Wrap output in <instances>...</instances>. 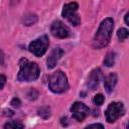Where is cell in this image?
<instances>
[{
    "mask_svg": "<svg viewBox=\"0 0 129 129\" xmlns=\"http://www.w3.org/2000/svg\"><path fill=\"white\" fill-rule=\"evenodd\" d=\"M113 28H114V21L112 18L108 17L101 22L93 39L94 48L100 49L108 45V43L110 42L111 36H112Z\"/></svg>",
    "mask_w": 129,
    "mask_h": 129,
    "instance_id": "obj_1",
    "label": "cell"
},
{
    "mask_svg": "<svg viewBox=\"0 0 129 129\" xmlns=\"http://www.w3.org/2000/svg\"><path fill=\"white\" fill-rule=\"evenodd\" d=\"M20 100L18 99V98H14V99H12V101H11V105L13 106V107H16V108H18L19 106H20Z\"/></svg>",
    "mask_w": 129,
    "mask_h": 129,
    "instance_id": "obj_17",
    "label": "cell"
},
{
    "mask_svg": "<svg viewBox=\"0 0 129 129\" xmlns=\"http://www.w3.org/2000/svg\"><path fill=\"white\" fill-rule=\"evenodd\" d=\"M5 83H6V78L3 75H0V90L4 87Z\"/></svg>",
    "mask_w": 129,
    "mask_h": 129,
    "instance_id": "obj_18",
    "label": "cell"
},
{
    "mask_svg": "<svg viewBox=\"0 0 129 129\" xmlns=\"http://www.w3.org/2000/svg\"><path fill=\"white\" fill-rule=\"evenodd\" d=\"M2 61H3V52H2V50L0 49V64L2 63Z\"/></svg>",
    "mask_w": 129,
    "mask_h": 129,
    "instance_id": "obj_20",
    "label": "cell"
},
{
    "mask_svg": "<svg viewBox=\"0 0 129 129\" xmlns=\"http://www.w3.org/2000/svg\"><path fill=\"white\" fill-rule=\"evenodd\" d=\"M48 45H49L48 37L46 35H42L39 38L31 41L29 43L28 48H29L30 52H32L34 55L41 56L46 52V50L48 48Z\"/></svg>",
    "mask_w": 129,
    "mask_h": 129,
    "instance_id": "obj_4",
    "label": "cell"
},
{
    "mask_svg": "<svg viewBox=\"0 0 129 129\" xmlns=\"http://www.w3.org/2000/svg\"><path fill=\"white\" fill-rule=\"evenodd\" d=\"M39 68L35 62H30L24 59L23 63H20V70L18 73V80L21 82L35 81L39 77Z\"/></svg>",
    "mask_w": 129,
    "mask_h": 129,
    "instance_id": "obj_2",
    "label": "cell"
},
{
    "mask_svg": "<svg viewBox=\"0 0 129 129\" xmlns=\"http://www.w3.org/2000/svg\"><path fill=\"white\" fill-rule=\"evenodd\" d=\"M104 100H105V98H104V96H103L102 94H97V95L94 97V103H95L96 105H99V106L104 103Z\"/></svg>",
    "mask_w": 129,
    "mask_h": 129,
    "instance_id": "obj_15",
    "label": "cell"
},
{
    "mask_svg": "<svg viewBox=\"0 0 129 129\" xmlns=\"http://www.w3.org/2000/svg\"><path fill=\"white\" fill-rule=\"evenodd\" d=\"M78 7H79L78 3L71 2V3H68V4H66L63 6L62 12H61L62 16L64 18H67L75 26H77V25H79L81 23V18H80V16L77 13Z\"/></svg>",
    "mask_w": 129,
    "mask_h": 129,
    "instance_id": "obj_5",
    "label": "cell"
},
{
    "mask_svg": "<svg viewBox=\"0 0 129 129\" xmlns=\"http://www.w3.org/2000/svg\"><path fill=\"white\" fill-rule=\"evenodd\" d=\"M4 129H23V125L17 121H10L4 125Z\"/></svg>",
    "mask_w": 129,
    "mask_h": 129,
    "instance_id": "obj_13",
    "label": "cell"
},
{
    "mask_svg": "<svg viewBox=\"0 0 129 129\" xmlns=\"http://www.w3.org/2000/svg\"><path fill=\"white\" fill-rule=\"evenodd\" d=\"M62 54H63V51H62L61 48H59V47L53 48V49L51 50V52L49 53L48 58H47V61H46V62H47V68H48V69L54 68V67L56 66L57 61L59 60V58L62 56Z\"/></svg>",
    "mask_w": 129,
    "mask_h": 129,
    "instance_id": "obj_10",
    "label": "cell"
},
{
    "mask_svg": "<svg viewBox=\"0 0 129 129\" xmlns=\"http://www.w3.org/2000/svg\"><path fill=\"white\" fill-rule=\"evenodd\" d=\"M117 35H118V38L120 40H125L128 37L129 32H128V30L126 28H120L118 30V32H117Z\"/></svg>",
    "mask_w": 129,
    "mask_h": 129,
    "instance_id": "obj_14",
    "label": "cell"
},
{
    "mask_svg": "<svg viewBox=\"0 0 129 129\" xmlns=\"http://www.w3.org/2000/svg\"><path fill=\"white\" fill-rule=\"evenodd\" d=\"M102 80V72L100 69H95L91 72L88 78V87L91 90H96V88L99 86L100 81Z\"/></svg>",
    "mask_w": 129,
    "mask_h": 129,
    "instance_id": "obj_9",
    "label": "cell"
},
{
    "mask_svg": "<svg viewBox=\"0 0 129 129\" xmlns=\"http://www.w3.org/2000/svg\"><path fill=\"white\" fill-rule=\"evenodd\" d=\"M124 113H125L124 105L120 102H113L108 106L105 112V115H106L107 121L112 123V122H115L117 119H119L121 116H123Z\"/></svg>",
    "mask_w": 129,
    "mask_h": 129,
    "instance_id": "obj_6",
    "label": "cell"
},
{
    "mask_svg": "<svg viewBox=\"0 0 129 129\" xmlns=\"http://www.w3.org/2000/svg\"><path fill=\"white\" fill-rule=\"evenodd\" d=\"M50 32L54 37L57 38H67L70 36V29L61 21H53L50 26Z\"/></svg>",
    "mask_w": 129,
    "mask_h": 129,
    "instance_id": "obj_8",
    "label": "cell"
},
{
    "mask_svg": "<svg viewBox=\"0 0 129 129\" xmlns=\"http://www.w3.org/2000/svg\"><path fill=\"white\" fill-rule=\"evenodd\" d=\"M48 87L53 93H63L69 89L67 76L61 71H56L48 78Z\"/></svg>",
    "mask_w": 129,
    "mask_h": 129,
    "instance_id": "obj_3",
    "label": "cell"
},
{
    "mask_svg": "<svg viewBox=\"0 0 129 129\" xmlns=\"http://www.w3.org/2000/svg\"><path fill=\"white\" fill-rule=\"evenodd\" d=\"M71 112L73 115V118H75L77 121H83L85 120L90 113V109L81 102H75L71 107Z\"/></svg>",
    "mask_w": 129,
    "mask_h": 129,
    "instance_id": "obj_7",
    "label": "cell"
},
{
    "mask_svg": "<svg viewBox=\"0 0 129 129\" xmlns=\"http://www.w3.org/2000/svg\"><path fill=\"white\" fill-rule=\"evenodd\" d=\"M128 16H129V12H127V13H126V15H125V22H126V24H127V25H129V20H128Z\"/></svg>",
    "mask_w": 129,
    "mask_h": 129,
    "instance_id": "obj_19",
    "label": "cell"
},
{
    "mask_svg": "<svg viewBox=\"0 0 129 129\" xmlns=\"http://www.w3.org/2000/svg\"><path fill=\"white\" fill-rule=\"evenodd\" d=\"M85 129H104V126L100 123H95V124H91L87 126Z\"/></svg>",
    "mask_w": 129,
    "mask_h": 129,
    "instance_id": "obj_16",
    "label": "cell"
},
{
    "mask_svg": "<svg viewBox=\"0 0 129 129\" xmlns=\"http://www.w3.org/2000/svg\"><path fill=\"white\" fill-rule=\"evenodd\" d=\"M115 59H116V53L113 51H110L107 53V55L104 58V64L107 67H112L115 63Z\"/></svg>",
    "mask_w": 129,
    "mask_h": 129,
    "instance_id": "obj_12",
    "label": "cell"
},
{
    "mask_svg": "<svg viewBox=\"0 0 129 129\" xmlns=\"http://www.w3.org/2000/svg\"><path fill=\"white\" fill-rule=\"evenodd\" d=\"M117 84V76L116 74H111L107 77L105 80V90L107 93H111L114 89V87Z\"/></svg>",
    "mask_w": 129,
    "mask_h": 129,
    "instance_id": "obj_11",
    "label": "cell"
}]
</instances>
